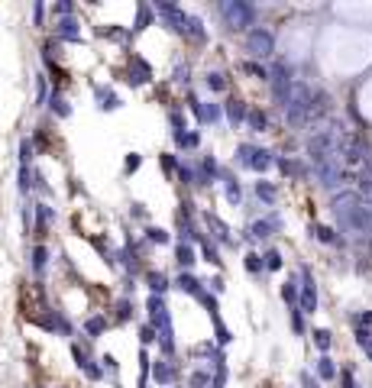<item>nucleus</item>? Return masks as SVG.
Masks as SVG:
<instances>
[{
  "instance_id": "obj_3",
  "label": "nucleus",
  "mask_w": 372,
  "mask_h": 388,
  "mask_svg": "<svg viewBox=\"0 0 372 388\" xmlns=\"http://www.w3.org/2000/svg\"><path fill=\"white\" fill-rule=\"evenodd\" d=\"M223 13L230 17V23H234V26H243V23L253 17V10H249V7H243V3H240V7H223Z\"/></svg>"
},
{
  "instance_id": "obj_4",
  "label": "nucleus",
  "mask_w": 372,
  "mask_h": 388,
  "mask_svg": "<svg viewBox=\"0 0 372 388\" xmlns=\"http://www.w3.org/2000/svg\"><path fill=\"white\" fill-rule=\"evenodd\" d=\"M320 376H333V363H330V359H320Z\"/></svg>"
},
{
  "instance_id": "obj_1",
  "label": "nucleus",
  "mask_w": 372,
  "mask_h": 388,
  "mask_svg": "<svg viewBox=\"0 0 372 388\" xmlns=\"http://www.w3.org/2000/svg\"><path fill=\"white\" fill-rule=\"evenodd\" d=\"M333 214H337V221L347 233H356V236H372V207L360 194H337L333 198Z\"/></svg>"
},
{
  "instance_id": "obj_2",
  "label": "nucleus",
  "mask_w": 372,
  "mask_h": 388,
  "mask_svg": "<svg viewBox=\"0 0 372 388\" xmlns=\"http://www.w3.org/2000/svg\"><path fill=\"white\" fill-rule=\"evenodd\" d=\"M249 49H253V55H269L272 52V36L262 30L249 32Z\"/></svg>"
},
{
  "instance_id": "obj_5",
  "label": "nucleus",
  "mask_w": 372,
  "mask_h": 388,
  "mask_svg": "<svg viewBox=\"0 0 372 388\" xmlns=\"http://www.w3.org/2000/svg\"><path fill=\"white\" fill-rule=\"evenodd\" d=\"M318 347H330V334H324V330H320V334H318Z\"/></svg>"
}]
</instances>
